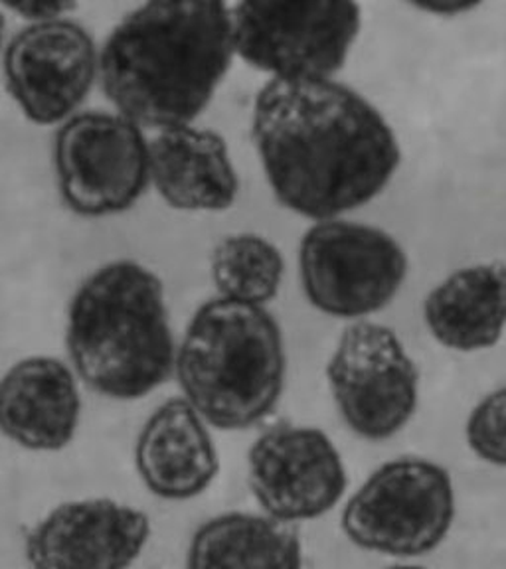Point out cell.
I'll list each match as a JSON object with an SVG mask.
<instances>
[{
  "mask_svg": "<svg viewBox=\"0 0 506 569\" xmlns=\"http://www.w3.org/2000/svg\"><path fill=\"white\" fill-rule=\"evenodd\" d=\"M414 7L441 17H455L467 10L475 9L477 2H465V0H427V2H414Z\"/></svg>",
  "mask_w": 506,
  "mask_h": 569,
  "instance_id": "cell-21",
  "label": "cell"
},
{
  "mask_svg": "<svg viewBox=\"0 0 506 569\" xmlns=\"http://www.w3.org/2000/svg\"><path fill=\"white\" fill-rule=\"evenodd\" d=\"M66 348L89 390L117 401L149 396L177 366L162 281L131 259L96 269L71 297Z\"/></svg>",
  "mask_w": 506,
  "mask_h": 569,
  "instance_id": "cell-3",
  "label": "cell"
},
{
  "mask_svg": "<svg viewBox=\"0 0 506 569\" xmlns=\"http://www.w3.org/2000/svg\"><path fill=\"white\" fill-rule=\"evenodd\" d=\"M248 482L267 516L294 525L337 507L348 477L337 445L325 431L279 423L249 447Z\"/></svg>",
  "mask_w": 506,
  "mask_h": 569,
  "instance_id": "cell-10",
  "label": "cell"
},
{
  "mask_svg": "<svg viewBox=\"0 0 506 569\" xmlns=\"http://www.w3.org/2000/svg\"><path fill=\"white\" fill-rule=\"evenodd\" d=\"M53 167L70 212L117 216L131 210L151 182L149 139L121 113H76L56 131Z\"/></svg>",
  "mask_w": 506,
  "mask_h": 569,
  "instance_id": "cell-8",
  "label": "cell"
},
{
  "mask_svg": "<svg viewBox=\"0 0 506 569\" xmlns=\"http://www.w3.org/2000/svg\"><path fill=\"white\" fill-rule=\"evenodd\" d=\"M454 480L418 457L384 462L340 516L348 542L394 558H418L441 546L454 526Z\"/></svg>",
  "mask_w": 506,
  "mask_h": 569,
  "instance_id": "cell-5",
  "label": "cell"
},
{
  "mask_svg": "<svg viewBox=\"0 0 506 569\" xmlns=\"http://www.w3.org/2000/svg\"><path fill=\"white\" fill-rule=\"evenodd\" d=\"M327 380L340 418L366 441L400 433L418 408V368L386 325L358 320L345 329Z\"/></svg>",
  "mask_w": 506,
  "mask_h": 569,
  "instance_id": "cell-9",
  "label": "cell"
},
{
  "mask_svg": "<svg viewBox=\"0 0 506 569\" xmlns=\"http://www.w3.org/2000/svg\"><path fill=\"white\" fill-rule=\"evenodd\" d=\"M135 467L142 485L162 500H192L210 489L220 459L206 419L187 398H170L145 421Z\"/></svg>",
  "mask_w": 506,
  "mask_h": 569,
  "instance_id": "cell-13",
  "label": "cell"
},
{
  "mask_svg": "<svg viewBox=\"0 0 506 569\" xmlns=\"http://www.w3.org/2000/svg\"><path fill=\"white\" fill-rule=\"evenodd\" d=\"M473 453L495 467H506V388L480 400L465 427Z\"/></svg>",
  "mask_w": 506,
  "mask_h": 569,
  "instance_id": "cell-19",
  "label": "cell"
},
{
  "mask_svg": "<svg viewBox=\"0 0 506 569\" xmlns=\"http://www.w3.org/2000/svg\"><path fill=\"white\" fill-rule=\"evenodd\" d=\"M408 276V256L388 231L325 220L299 246V279L307 301L335 319H363L383 311Z\"/></svg>",
  "mask_w": 506,
  "mask_h": 569,
  "instance_id": "cell-7",
  "label": "cell"
},
{
  "mask_svg": "<svg viewBox=\"0 0 506 569\" xmlns=\"http://www.w3.org/2000/svg\"><path fill=\"white\" fill-rule=\"evenodd\" d=\"M151 182L180 212H224L240 194L228 142L210 129L180 124L149 139Z\"/></svg>",
  "mask_w": 506,
  "mask_h": 569,
  "instance_id": "cell-15",
  "label": "cell"
},
{
  "mask_svg": "<svg viewBox=\"0 0 506 569\" xmlns=\"http://www.w3.org/2000/svg\"><path fill=\"white\" fill-rule=\"evenodd\" d=\"M187 569H302L301 540L271 516L226 512L192 533Z\"/></svg>",
  "mask_w": 506,
  "mask_h": 569,
  "instance_id": "cell-17",
  "label": "cell"
},
{
  "mask_svg": "<svg viewBox=\"0 0 506 569\" xmlns=\"http://www.w3.org/2000/svg\"><path fill=\"white\" fill-rule=\"evenodd\" d=\"M424 319L439 345L459 352L495 347L506 325V266L465 267L437 284Z\"/></svg>",
  "mask_w": 506,
  "mask_h": 569,
  "instance_id": "cell-16",
  "label": "cell"
},
{
  "mask_svg": "<svg viewBox=\"0 0 506 569\" xmlns=\"http://www.w3.org/2000/svg\"><path fill=\"white\" fill-rule=\"evenodd\" d=\"M236 56L231 9L212 0L145 2L99 52V80L121 116L141 127L192 124Z\"/></svg>",
  "mask_w": 506,
  "mask_h": 569,
  "instance_id": "cell-2",
  "label": "cell"
},
{
  "mask_svg": "<svg viewBox=\"0 0 506 569\" xmlns=\"http://www.w3.org/2000/svg\"><path fill=\"white\" fill-rule=\"evenodd\" d=\"M151 538L142 510L111 498L71 500L28 532L30 569H127Z\"/></svg>",
  "mask_w": 506,
  "mask_h": 569,
  "instance_id": "cell-12",
  "label": "cell"
},
{
  "mask_svg": "<svg viewBox=\"0 0 506 569\" xmlns=\"http://www.w3.org/2000/svg\"><path fill=\"white\" fill-rule=\"evenodd\" d=\"M175 373L208 426L222 431L258 426L284 396L281 327L266 307L214 297L188 322Z\"/></svg>",
  "mask_w": 506,
  "mask_h": 569,
  "instance_id": "cell-4",
  "label": "cell"
},
{
  "mask_svg": "<svg viewBox=\"0 0 506 569\" xmlns=\"http://www.w3.org/2000/svg\"><path fill=\"white\" fill-rule=\"evenodd\" d=\"M386 569H426L421 568V566H406V563H401V566H390V568Z\"/></svg>",
  "mask_w": 506,
  "mask_h": 569,
  "instance_id": "cell-22",
  "label": "cell"
},
{
  "mask_svg": "<svg viewBox=\"0 0 506 569\" xmlns=\"http://www.w3.org/2000/svg\"><path fill=\"white\" fill-rule=\"evenodd\" d=\"M210 273L218 297L264 307L281 289L284 256L259 233H230L216 243Z\"/></svg>",
  "mask_w": 506,
  "mask_h": 569,
  "instance_id": "cell-18",
  "label": "cell"
},
{
  "mask_svg": "<svg viewBox=\"0 0 506 569\" xmlns=\"http://www.w3.org/2000/svg\"><path fill=\"white\" fill-rule=\"evenodd\" d=\"M4 76L28 121L66 123L98 80V46L70 18L27 24L4 50Z\"/></svg>",
  "mask_w": 506,
  "mask_h": 569,
  "instance_id": "cell-11",
  "label": "cell"
},
{
  "mask_svg": "<svg viewBox=\"0 0 506 569\" xmlns=\"http://www.w3.org/2000/svg\"><path fill=\"white\" fill-rule=\"evenodd\" d=\"M76 373L52 356H28L10 366L0 383V427L18 447L36 453L62 451L80 427Z\"/></svg>",
  "mask_w": 506,
  "mask_h": 569,
  "instance_id": "cell-14",
  "label": "cell"
},
{
  "mask_svg": "<svg viewBox=\"0 0 506 569\" xmlns=\"http://www.w3.org/2000/svg\"><path fill=\"white\" fill-rule=\"evenodd\" d=\"M7 9L17 12L18 17L24 18L30 24L38 22H50V20H60L70 12L78 9L73 2H48V0H24V2H4Z\"/></svg>",
  "mask_w": 506,
  "mask_h": 569,
  "instance_id": "cell-20",
  "label": "cell"
},
{
  "mask_svg": "<svg viewBox=\"0 0 506 569\" xmlns=\"http://www.w3.org/2000/svg\"><path fill=\"white\" fill-rule=\"evenodd\" d=\"M251 134L279 204L317 222L373 202L400 167L388 121L340 81L271 78L256 96Z\"/></svg>",
  "mask_w": 506,
  "mask_h": 569,
  "instance_id": "cell-1",
  "label": "cell"
},
{
  "mask_svg": "<svg viewBox=\"0 0 506 569\" xmlns=\"http://www.w3.org/2000/svg\"><path fill=\"white\" fill-rule=\"evenodd\" d=\"M363 27L350 0L238 2L231 9L236 53L277 80H333Z\"/></svg>",
  "mask_w": 506,
  "mask_h": 569,
  "instance_id": "cell-6",
  "label": "cell"
}]
</instances>
